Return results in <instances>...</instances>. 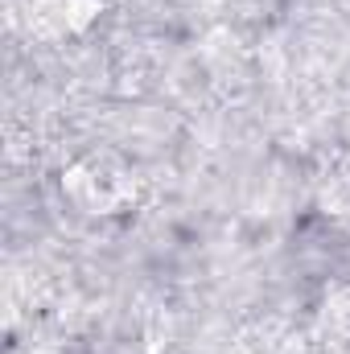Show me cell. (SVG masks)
<instances>
[{
    "label": "cell",
    "instance_id": "cell-1",
    "mask_svg": "<svg viewBox=\"0 0 350 354\" xmlns=\"http://www.w3.org/2000/svg\"><path fill=\"white\" fill-rule=\"evenodd\" d=\"M62 189L87 214H120L132 198V174L120 169L111 157H87L62 177Z\"/></svg>",
    "mask_w": 350,
    "mask_h": 354
},
{
    "label": "cell",
    "instance_id": "cell-2",
    "mask_svg": "<svg viewBox=\"0 0 350 354\" xmlns=\"http://www.w3.org/2000/svg\"><path fill=\"white\" fill-rule=\"evenodd\" d=\"M99 8H103L99 0H46L42 17H50L58 33H79V29H87L91 21L99 17Z\"/></svg>",
    "mask_w": 350,
    "mask_h": 354
},
{
    "label": "cell",
    "instance_id": "cell-3",
    "mask_svg": "<svg viewBox=\"0 0 350 354\" xmlns=\"http://www.w3.org/2000/svg\"><path fill=\"white\" fill-rule=\"evenodd\" d=\"M326 317H334L338 334H342V338H350V292H342V297H334V301L326 305Z\"/></svg>",
    "mask_w": 350,
    "mask_h": 354
}]
</instances>
